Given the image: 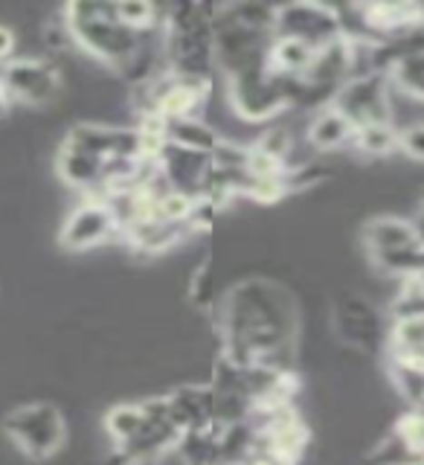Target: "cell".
<instances>
[{"label": "cell", "instance_id": "1", "mask_svg": "<svg viewBox=\"0 0 424 465\" xmlns=\"http://www.w3.org/2000/svg\"><path fill=\"white\" fill-rule=\"evenodd\" d=\"M224 361L244 370L285 372L294 358L297 317L282 288L247 280L224 302Z\"/></svg>", "mask_w": 424, "mask_h": 465}, {"label": "cell", "instance_id": "2", "mask_svg": "<svg viewBox=\"0 0 424 465\" xmlns=\"http://www.w3.org/2000/svg\"><path fill=\"white\" fill-rule=\"evenodd\" d=\"M62 24L70 35V44H76L79 50L94 55L96 62L108 64L111 70L123 73L134 64V58L145 47V38L137 35L116 18L113 4H70L62 12Z\"/></svg>", "mask_w": 424, "mask_h": 465}, {"label": "cell", "instance_id": "3", "mask_svg": "<svg viewBox=\"0 0 424 465\" xmlns=\"http://www.w3.org/2000/svg\"><path fill=\"white\" fill-rule=\"evenodd\" d=\"M163 55H166V70L172 76L210 82L215 70L210 6H198V4L166 6Z\"/></svg>", "mask_w": 424, "mask_h": 465}, {"label": "cell", "instance_id": "4", "mask_svg": "<svg viewBox=\"0 0 424 465\" xmlns=\"http://www.w3.org/2000/svg\"><path fill=\"white\" fill-rule=\"evenodd\" d=\"M4 433L12 440V445L21 450L24 457L44 462L55 457L67 440L64 416L50 401H33L21 404L4 419Z\"/></svg>", "mask_w": 424, "mask_h": 465}, {"label": "cell", "instance_id": "5", "mask_svg": "<svg viewBox=\"0 0 424 465\" xmlns=\"http://www.w3.org/2000/svg\"><path fill=\"white\" fill-rule=\"evenodd\" d=\"M227 99L236 116L247 123H268L291 108L288 79L276 76L273 70L227 79Z\"/></svg>", "mask_w": 424, "mask_h": 465}, {"label": "cell", "instance_id": "6", "mask_svg": "<svg viewBox=\"0 0 424 465\" xmlns=\"http://www.w3.org/2000/svg\"><path fill=\"white\" fill-rule=\"evenodd\" d=\"M389 87H392V79L387 73H358V76H352L338 94H334L331 105L355 128L389 125L392 123Z\"/></svg>", "mask_w": 424, "mask_h": 465}, {"label": "cell", "instance_id": "7", "mask_svg": "<svg viewBox=\"0 0 424 465\" xmlns=\"http://www.w3.org/2000/svg\"><path fill=\"white\" fill-rule=\"evenodd\" d=\"M0 84L9 102L41 108L62 94V73L47 58H12L0 67Z\"/></svg>", "mask_w": 424, "mask_h": 465}, {"label": "cell", "instance_id": "8", "mask_svg": "<svg viewBox=\"0 0 424 465\" xmlns=\"http://www.w3.org/2000/svg\"><path fill=\"white\" fill-rule=\"evenodd\" d=\"M273 35L297 38V41L309 44V47H314V50H323V47H329L331 41L343 38L340 12L331 9V6H320V4L276 6Z\"/></svg>", "mask_w": 424, "mask_h": 465}, {"label": "cell", "instance_id": "9", "mask_svg": "<svg viewBox=\"0 0 424 465\" xmlns=\"http://www.w3.org/2000/svg\"><path fill=\"white\" fill-rule=\"evenodd\" d=\"M331 320L338 338L346 346L358 349V352H378V349L387 346L389 329L384 326L381 314H378V309H372L370 300H363L358 294L338 297Z\"/></svg>", "mask_w": 424, "mask_h": 465}, {"label": "cell", "instance_id": "10", "mask_svg": "<svg viewBox=\"0 0 424 465\" xmlns=\"http://www.w3.org/2000/svg\"><path fill=\"white\" fill-rule=\"evenodd\" d=\"M116 218L105 198H84L62 224L58 242L70 253H84L116 236Z\"/></svg>", "mask_w": 424, "mask_h": 465}, {"label": "cell", "instance_id": "11", "mask_svg": "<svg viewBox=\"0 0 424 465\" xmlns=\"http://www.w3.org/2000/svg\"><path fill=\"white\" fill-rule=\"evenodd\" d=\"M64 145H67V149L102 157V160H145L143 137H140L137 128L82 123L76 128H70Z\"/></svg>", "mask_w": 424, "mask_h": 465}, {"label": "cell", "instance_id": "12", "mask_svg": "<svg viewBox=\"0 0 424 465\" xmlns=\"http://www.w3.org/2000/svg\"><path fill=\"white\" fill-rule=\"evenodd\" d=\"M363 242H367L370 256L421 244L413 222H404V218H396V215H378V218H372V222L363 227Z\"/></svg>", "mask_w": 424, "mask_h": 465}, {"label": "cell", "instance_id": "13", "mask_svg": "<svg viewBox=\"0 0 424 465\" xmlns=\"http://www.w3.org/2000/svg\"><path fill=\"white\" fill-rule=\"evenodd\" d=\"M352 137H355V125L334 105L320 108L309 125V143L317 152H334L340 145L352 143Z\"/></svg>", "mask_w": 424, "mask_h": 465}, {"label": "cell", "instance_id": "14", "mask_svg": "<svg viewBox=\"0 0 424 465\" xmlns=\"http://www.w3.org/2000/svg\"><path fill=\"white\" fill-rule=\"evenodd\" d=\"M317 50L302 44L297 38H282V35H273L271 44V70L276 76H285V79H300L305 76V70L311 67Z\"/></svg>", "mask_w": 424, "mask_h": 465}, {"label": "cell", "instance_id": "15", "mask_svg": "<svg viewBox=\"0 0 424 465\" xmlns=\"http://www.w3.org/2000/svg\"><path fill=\"white\" fill-rule=\"evenodd\" d=\"M163 128H166V143L198 152V154L212 157L224 143L218 137V131H212L203 120H172V123H163Z\"/></svg>", "mask_w": 424, "mask_h": 465}, {"label": "cell", "instance_id": "16", "mask_svg": "<svg viewBox=\"0 0 424 465\" xmlns=\"http://www.w3.org/2000/svg\"><path fill=\"white\" fill-rule=\"evenodd\" d=\"M372 265L399 282L416 280V276H424V244L401 247V251H389V253H375Z\"/></svg>", "mask_w": 424, "mask_h": 465}, {"label": "cell", "instance_id": "17", "mask_svg": "<svg viewBox=\"0 0 424 465\" xmlns=\"http://www.w3.org/2000/svg\"><path fill=\"white\" fill-rule=\"evenodd\" d=\"M143 425H145V407H143V401L116 404L113 411H108V416H105V430H108L111 442L116 448H123L125 442L134 440V436L143 430Z\"/></svg>", "mask_w": 424, "mask_h": 465}, {"label": "cell", "instance_id": "18", "mask_svg": "<svg viewBox=\"0 0 424 465\" xmlns=\"http://www.w3.org/2000/svg\"><path fill=\"white\" fill-rule=\"evenodd\" d=\"M113 9H116V18L137 35H152L163 29L166 6L145 4V0H128V4H113Z\"/></svg>", "mask_w": 424, "mask_h": 465}, {"label": "cell", "instance_id": "19", "mask_svg": "<svg viewBox=\"0 0 424 465\" xmlns=\"http://www.w3.org/2000/svg\"><path fill=\"white\" fill-rule=\"evenodd\" d=\"M389 317L392 323H407V320L424 317V276L399 282V291L389 305Z\"/></svg>", "mask_w": 424, "mask_h": 465}, {"label": "cell", "instance_id": "20", "mask_svg": "<svg viewBox=\"0 0 424 465\" xmlns=\"http://www.w3.org/2000/svg\"><path fill=\"white\" fill-rule=\"evenodd\" d=\"M352 145L367 157H387L399 149V131L389 125H363L355 128Z\"/></svg>", "mask_w": 424, "mask_h": 465}, {"label": "cell", "instance_id": "21", "mask_svg": "<svg viewBox=\"0 0 424 465\" xmlns=\"http://www.w3.org/2000/svg\"><path fill=\"white\" fill-rule=\"evenodd\" d=\"M399 152L424 163V123H413L399 131Z\"/></svg>", "mask_w": 424, "mask_h": 465}, {"label": "cell", "instance_id": "22", "mask_svg": "<svg viewBox=\"0 0 424 465\" xmlns=\"http://www.w3.org/2000/svg\"><path fill=\"white\" fill-rule=\"evenodd\" d=\"M15 50H18V35L9 24H0V67L12 62Z\"/></svg>", "mask_w": 424, "mask_h": 465}, {"label": "cell", "instance_id": "23", "mask_svg": "<svg viewBox=\"0 0 424 465\" xmlns=\"http://www.w3.org/2000/svg\"><path fill=\"white\" fill-rule=\"evenodd\" d=\"M413 227H416V232H419V242L424 244V195H421V201H419V215H416Z\"/></svg>", "mask_w": 424, "mask_h": 465}, {"label": "cell", "instance_id": "24", "mask_svg": "<svg viewBox=\"0 0 424 465\" xmlns=\"http://www.w3.org/2000/svg\"><path fill=\"white\" fill-rule=\"evenodd\" d=\"M6 108H9V99H6L4 84H0V114H6Z\"/></svg>", "mask_w": 424, "mask_h": 465}, {"label": "cell", "instance_id": "25", "mask_svg": "<svg viewBox=\"0 0 424 465\" xmlns=\"http://www.w3.org/2000/svg\"><path fill=\"white\" fill-rule=\"evenodd\" d=\"M419 18H421V26H424V4H419Z\"/></svg>", "mask_w": 424, "mask_h": 465}]
</instances>
